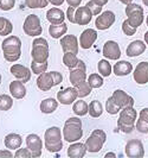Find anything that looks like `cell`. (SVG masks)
Instances as JSON below:
<instances>
[{
    "instance_id": "obj_34",
    "label": "cell",
    "mask_w": 148,
    "mask_h": 158,
    "mask_svg": "<svg viewBox=\"0 0 148 158\" xmlns=\"http://www.w3.org/2000/svg\"><path fill=\"white\" fill-rule=\"evenodd\" d=\"M97 69H98V73L101 74L103 77H108V76H110V74L113 73V67L110 65V63L107 60H101V61H98V63H97Z\"/></svg>"
},
{
    "instance_id": "obj_41",
    "label": "cell",
    "mask_w": 148,
    "mask_h": 158,
    "mask_svg": "<svg viewBox=\"0 0 148 158\" xmlns=\"http://www.w3.org/2000/svg\"><path fill=\"white\" fill-rule=\"evenodd\" d=\"M122 31L127 36H134L136 33V27H134L132 24L129 23V20L126 19L125 22L122 23Z\"/></svg>"
},
{
    "instance_id": "obj_2",
    "label": "cell",
    "mask_w": 148,
    "mask_h": 158,
    "mask_svg": "<svg viewBox=\"0 0 148 158\" xmlns=\"http://www.w3.org/2000/svg\"><path fill=\"white\" fill-rule=\"evenodd\" d=\"M83 137V125L79 118H69L63 127V139L68 143H75Z\"/></svg>"
},
{
    "instance_id": "obj_10",
    "label": "cell",
    "mask_w": 148,
    "mask_h": 158,
    "mask_svg": "<svg viewBox=\"0 0 148 158\" xmlns=\"http://www.w3.org/2000/svg\"><path fill=\"white\" fill-rule=\"evenodd\" d=\"M115 19H116V17L113 11H104L97 16L96 20H95V26L97 30H101V31L108 30L114 25Z\"/></svg>"
},
{
    "instance_id": "obj_46",
    "label": "cell",
    "mask_w": 148,
    "mask_h": 158,
    "mask_svg": "<svg viewBox=\"0 0 148 158\" xmlns=\"http://www.w3.org/2000/svg\"><path fill=\"white\" fill-rule=\"evenodd\" d=\"M75 11H76V7H72V6H69L68 10H66V18H68V20L72 24H76L75 22Z\"/></svg>"
},
{
    "instance_id": "obj_42",
    "label": "cell",
    "mask_w": 148,
    "mask_h": 158,
    "mask_svg": "<svg viewBox=\"0 0 148 158\" xmlns=\"http://www.w3.org/2000/svg\"><path fill=\"white\" fill-rule=\"evenodd\" d=\"M135 128H136L140 133H142V135H148V121L139 118V120H136Z\"/></svg>"
},
{
    "instance_id": "obj_14",
    "label": "cell",
    "mask_w": 148,
    "mask_h": 158,
    "mask_svg": "<svg viewBox=\"0 0 148 158\" xmlns=\"http://www.w3.org/2000/svg\"><path fill=\"white\" fill-rule=\"evenodd\" d=\"M102 55L107 60L118 61L121 57V49L115 40H107L102 49Z\"/></svg>"
},
{
    "instance_id": "obj_24",
    "label": "cell",
    "mask_w": 148,
    "mask_h": 158,
    "mask_svg": "<svg viewBox=\"0 0 148 158\" xmlns=\"http://www.w3.org/2000/svg\"><path fill=\"white\" fill-rule=\"evenodd\" d=\"M86 144L83 143H79V142H75V143H71V145L68 148V156L70 158H82L86 156Z\"/></svg>"
},
{
    "instance_id": "obj_30",
    "label": "cell",
    "mask_w": 148,
    "mask_h": 158,
    "mask_svg": "<svg viewBox=\"0 0 148 158\" xmlns=\"http://www.w3.org/2000/svg\"><path fill=\"white\" fill-rule=\"evenodd\" d=\"M72 111L74 113L78 115V117H84L88 114V111H89V105L83 101L82 99H79L77 101L74 102V106H72Z\"/></svg>"
},
{
    "instance_id": "obj_47",
    "label": "cell",
    "mask_w": 148,
    "mask_h": 158,
    "mask_svg": "<svg viewBox=\"0 0 148 158\" xmlns=\"http://www.w3.org/2000/svg\"><path fill=\"white\" fill-rule=\"evenodd\" d=\"M1 157H4V158H6V157H14V155L10 151V149L8 150H0V158Z\"/></svg>"
},
{
    "instance_id": "obj_56",
    "label": "cell",
    "mask_w": 148,
    "mask_h": 158,
    "mask_svg": "<svg viewBox=\"0 0 148 158\" xmlns=\"http://www.w3.org/2000/svg\"><path fill=\"white\" fill-rule=\"evenodd\" d=\"M146 24H147V26H148V16H147V18H146Z\"/></svg>"
},
{
    "instance_id": "obj_33",
    "label": "cell",
    "mask_w": 148,
    "mask_h": 158,
    "mask_svg": "<svg viewBox=\"0 0 148 158\" xmlns=\"http://www.w3.org/2000/svg\"><path fill=\"white\" fill-rule=\"evenodd\" d=\"M13 31V25L7 18L0 17V36H8Z\"/></svg>"
},
{
    "instance_id": "obj_1",
    "label": "cell",
    "mask_w": 148,
    "mask_h": 158,
    "mask_svg": "<svg viewBox=\"0 0 148 158\" xmlns=\"http://www.w3.org/2000/svg\"><path fill=\"white\" fill-rule=\"evenodd\" d=\"M1 49L7 62H17L22 56V40L17 36H7L1 43Z\"/></svg>"
},
{
    "instance_id": "obj_27",
    "label": "cell",
    "mask_w": 148,
    "mask_h": 158,
    "mask_svg": "<svg viewBox=\"0 0 148 158\" xmlns=\"http://www.w3.org/2000/svg\"><path fill=\"white\" fill-rule=\"evenodd\" d=\"M113 73L116 76H127L133 73V64L128 61H117V63L113 67Z\"/></svg>"
},
{
    "instance_id": "obj_6",
    "label": "cell",
    "mask_w": 148,
    "mask_h": 158,
    "mask_svg": "<svg viewBox=\"0 0 148 158\" xmlns=\"http://www.w3.org/2000/svg\"><path fill=\"white\" fill-rule=\"evenodd\" d=\"M32 61L46 62L49 58V43L43 37H36L32 42L31 50Z\"/></svg>"
},
{
    "instance_id": "obj_11",
    "label": "cell",
    "mask_w": 148,
    "mask_h": 158,
    "mask_svg": "<svg viewBox=\"0 0 148 158\" xmlns=\"http://www.w3.org/2000/svg\"><path fill=\"white\" fill-rule=\"evenodd\" d=\"M26 143V148L31 151L32 157L38 158L42 156L43 153V140L40 139V137L38 135H29L25 139Z\"/></svg>"
},
{
    "instance_id": "obj_19",
    "label": "cell",
    "mask_w": 148,
    "mask_h": 158,
    "mask_svg": "<svg viewBox=\"0 0 148 158\" xmlns=\"http://www.w3.org/2000/svg\"><path fill=\"white\" fill-rule=\"evenodd\" d=\"M10 70H11V74H12L17 80L22 81L24 83H26V82H29V81L31 80L32 70H30L27 67H25L23 64H18V63L13 64Z\"/></svg>"
},
{
    "instance_id": "obj_53",
    "label": "cell",
    "mask_w": 148,
    "mask_h": 158,
    "mask_svg": "<svg viewBox=\"0 0 148 158\" xmlns=\"http://www.w3.org/2000/svg\"><path fill=\"white\" fill-rule=\"evenodd\" d=\"M120 2H122L123 5H128V4H130V2H133V0H118Z\"/></svg>"
},
{
    "instance_id": "obj_4",
    "label": "cell",
    "mask_w": 148,
    "mask_h": 158,
    "mask_svg": "<svg viewBox=\"0 0 148 158\" xmlns=\"http://www.w3.org/2000/svg\"><path fill=\"white\" fill-rule=\"evenodd\" d=\"M138 118V112L134 107H128L120 111V117L117 119V127L123 133H132L135 128Z\"/></svg>"
},
{
    "instance_id": "obj_9",
    "label": "cell",
    "mask_w": 148,
    "mask_h": 158,
    "mask_svg": "<svg viewBox=\"0 0 148 158\" xmlns=\"http://www.w3.org/2000/svg\"><path fill=\"white\" fill-rule=\"evenodd\" d=\"M23 30L25 35H27V36L39 37V35H42V32H43V27H42L39 17L36 15H29L25 18Z\"/></svg>"
},
{
    "instance_id": "obj_57",
    "label": "cell",
    "mask_w": 148,
    "mask_h": 158,
    "mask_svg": "<svg viewBox=\"0 0 148 158\" xmlns=\"http://www.w3.org/2000/svg\"><path fill=\"white\" fill-rule=\"evenodd\" d=\"M0 85H1V74H0Z\"/></svg>"
},
{
    "instance_id": "obj_38",
    "label": "cell",
    "mask_w": 148,
    "mask_h": 158,
    "mask_svg": "<svg viewBox=\"0 0 148 158\" xmlns=\"http://www.w3.org/2000/svg\"><path fill=\"white\" fill-rule=\"evenodd\" d=\"M47 67H49L47 61L46 62H36V61H32L31 70L36 75H40V74H43V73H45L47 70Z\"/></svg>"
},
{
    "instance_id": "obj_36",
    "label": "cell",
    "mask_w": 148,
    "mask_h": 158,
    "mask_svg": "<svg viewBox=\"0 0 148 158\" xmlns=\"http://www.w3.org/2000/svg\"><path fill=\"white\" fill-rule=\"evenodd\" d=\"M88 83L90 85V87L93 88H101L103 86V83H104V81H103V76H102L101 74H91V75H89L88 76Z\"/></svg>"
},
{
    "instance_id": "obj_31",
    "label": "cell",
    "mask_w": 148,
    "mask_h": 158,
    "mask_svg": "<svg viewBox=\"0 0 148 158\" xmlns=\"http://www.w3.org/2000/svg\"><path fill=\"white\" fill-rule=\"evenodd\" d=\"M103 113V106L98 100H93L89 103V111L88 114H90L91 118H100Z\"/></svg>"
},
{
    "instance_id": "obj_12",
    "label": "cell",
    "mask_w": 148,
    "mask_h": 158,
    "mask_svg": "<svg viewBox=\"0 0 148 158\" xmlns=\"http://www.w3.org/2000/svg\"><path fill=\"white\" fill-rule=\"evenodd\" d=\"M126 156L130 158H142L145 156L143 144L139 139H130L126 144Z\"/></svg>"
},
{
    "instance_id": "obj_7",
    "label": "cell",
    "mask_w": 148,
    "mask_h": 158,
    "mask_svg": "<svg viewBox=\"0 0 148 158\" xmlns=\"http://www.w3.org/2000/svg\"><path fill=\"white\" fill-rule=\"evenodd\" d=\"M107 140V135L104 131L102 130H94L93 133L88 137V139L86 140V150L91 153H96L100 152L101 149L103 148L104 143Z\"/></svg>"
},
{
    "instance_id": "obj_45",
    "label": "cell",
    "mask_w": 148,
    "mask_h": 158,
    "mask_svg": "<svg viewBox=\"0 0 148 158\" xmlns=\"http://www.w3.org/2000/svg\"><path fill=\"white\" fill-rule=\"evenodd\" d=\"M14 157L17 158H31L32 157V153L31 151L29 150L27 148L26 149H18L16 151V153H14Z\"/></svg>"
},
{
    "instance_id": "obj_25",
    "label": "cell",
    "mask_w": 148,
    "mask_h": 158,
    "mask_svg": "<svg viewBox=\"0 0 148 158\" xmlns=\"http://www.w3.org/2000/svg\"><path fill=\"white\" fill-rule=\"evenodd\" d=\"M65 18H66V15L58 7L50 8L46 12V19L51 24H62L64 23Z\"/></svg>"
},
{
    "instance_id": "obj_43",
    "label": "cell",
    "mask_w": 148,
    "mask_h": 158,
    "mask_svg": "<svg viewBox=\"0 0 148 158\" xmlns=\"http://www.w3.org/2000/svg\"><path fill=\"white\" fill-rule=\"evenodd\" d=\"M86 6H88V8H89L90 11H91L93 16H98V15L102 12V6L97 5V4H96L94 0L88 1V2H86Z\"/></svg>"
},
{
    "instance_id": "obj_26",
    "label": "cell",
    "mask_w": 148,
    "mask_h": 158,
    "mask_svg": "<svg viewBox=\"0 0 148 158\" xmlns=\"http://www.w3.org/2000/svg\"><path fill=\"white\" fill-rule=\"evenodd\" d=\"M4 144H5L6 149L18 150L22 146V144H23V138H22V135H18V133H10V135L5 137Z\"/></svg>"
},
{
    "instance_id": "obj_28",
    "label": "cell",
    "mask_w": 148,
    "mask_h": 158,
    "mask_svg": "<svg viewBox=\"0 0 148 158\" xmlns=\"http://www.w3.org/2000/svg\"><path fill=\"white\" fill-rule=\"evenodd\" d=\"M58 107V100H56L54 98H47L44 99L42 102H40V112L44 113V114H51L57 110Z\"/></svg>"
},
{
    "instance_id": "obj_52",
    "label": "cell",
    "mask_w": 148,
    "mask_h": 158,
    "mask_svg": "<svg viewBox=\"0 0 148 158\" xmlns=\"http://www.w3.org/2000/svg\"><path fill=\"white\" fill-rule=\"evenodd\" d=\"M104 157H106V158H107V157H113V158H115V157H116V155H115L114 152H108V153H106V155H104Z\"/></svg>"
},
{
    "instance_id": "obj_49",
    "label": "cell",
    "mask_w": 148,
    "mask_h": 158,
    "mask_svg": "<svg viewBox=\"0 0 148 158\" xmlns=\"http://www.w3.org/2000/svg\"><path fill=\"white\" fill-rule=\"evenodd\" d=\"M139 118L148 121V108H142L141 110L140 113H139Z\"/></svg>"
},
{
    "instance_id": "obj_21",
    "label": "cell",
    "mask_w": 148,
    "mask_h": 158,
    "mask_svg": "<svg viewBox=\"0 0 148 158\" xmlns=\"http://www.w3.org/2000/svg\"><path fill=\"white\" fill-rule=\"evenodd\" d=\"M93 13L88 6H78L75 11V22L77 25H88L91 22Z\"/></svg>"
},
{
    "instance_id": "obj_20",
    "label": "cell",
    "mask_w": 148,
    "mask_h": 158,
    "mask_svg": "<svg viewBox=\"0 0 148 158\" xmlns=\"http://www.w3.org/2000/svg\"><path fill=\"white\" fill-rule=\"evenodd\" d=\"M97 40V32L94 29H86L79 36V47L84 50H88L94 45Z\"/></svg>"
},
{
    "instance_id": "obj_5",
    "label": "cell",
    "mask_w": 148,
    "mask_h": 158,
    "mask_svg": "<svg viewBox=\"0 0 148 158\" xmlns=\"http://www.w3.org/2000/svg\"><path fill=\"white\" fill-rule=\"evenodd\" d=\"M63 81V75L59 71H50L43 73L38 75L37 79V87L43 92H49L52 87L61 85Z\"/></svg>"
},
{
    "instance_id": "obj_39",
    "label": "cell",
    "mask_w": 148,
    "mask_h": 158,
    "mask_svg": "<svg viewBox=\"0 0 148 158\" xmlns=\"http://www.w3.org/2000/svg\"><path fill=\"white\" fill-rule=\"evenodd\" d=\"M25 5L29 8H44L49 5V0H25Z\"/></svg>"
},
{
    "instance_id": "obj_40",
    "label": "cell",
    "mask_w": 148,
    "mask_h": 158,
    "mask_svg": "<svg viewBox=\"0 0 148 158\" xmlns=\"http://www.w3.org/2000/svg\"><path fill=\"white\" fill-rule=\"evenodd\" d=\"M106 111L108 112L110 115H115V114L120 113V111H121V108L114 102V100H113L111 96H110L109 99L107 100V102H106Z\"/></svg>"
},
{
    "instance_id": "obj_16",
    "label": "cell",
    "mask_w": 148,
    "mask_h": 158,
    "mask_svg": "<svg viewBox=\"0 0 148 158\" xmlns=\"http://www.w3.org/2000/svg\"><path fill=\"white\" fill-rule=\"evenodd\" d=\"M78 93L76 87H68L65 89H62L57 93V100L58 102H61L62 105H72L77 100Z\"/></svg>"
},
{
    "instance_id": "obj_8",
    "label": "cell",
    "mask_w": 148,
    "mask_h": 158,
    "mask_svg": "<svg viewBox=\"0 0 148 158\" xmlns=\"http://www.w3.org/2000/svg\"><path fill=\"white\" fill-rule=\"evenodd\" d=\"M126 16L128 17L127 19L129 20V23L132 24L134 27H139L142 25L143 23V19H145V16H143V7L140 6L139 4H128L126 5Z\"/></svg>"
},
{
    "instance_id": "obj_44",
    "label": "cell",
    "mask_w": 148,
    "mask_h": 158,
    "mask_svg": "<svg viewBox=\"0 0 148 158\" xmlns=\"http://www.w3.org/2000/svg\"><path fill=\"white\" fill-rule=\"evenodd\" d=\"M16 6V0H0V10L11 11Z\"/></svg>"
},
{
    "instance_id": "obj_55",
    "label": "cell",
    "mask_w": 148,
    "mask_h": 158,
    "mask_svg": "<svg viewBox=\"0 0 148 158\" xmlns=\"http://www.w3.org/2000/svg\"><path fill=\"white\" fill-rule=\"evenodd\" d=\"M142 4H143L145 6H148V0H142Z\"/></svg>"
},
{
    "instance_id": "obj_32",
    "label": "cell",
    "mask_w": 148,
    "mask_h": 158,
    "mask_svg": "<svg viewBox=\"0 0 148 158\" xmlns=\"http://www.w3.org/2000/svg\"><path fill=\"white\" fill-rule=\"evenodd\" d=\"M78 62H79V58L77 57L76 54H72V52H64L63 55V63L65 67H68L69 69H74L77 67Z\"/></svg>"
},
{
    "instance_id": "obj_15",
    "label": "cell",
    "mask_w": 148,
    "mask_h": 158,
    "mask_svg": "<svg viewBox=\"0 0 148 158\" xmlns=\"http://www.w3.org/2000/svg\"><path fill=\"white\" fill-rule=\"evenodd\" d=\"M111 98H113L114 102L116 103L121 110L128 108V107H134V99H133V96L127 94L125 90H122V89H116L113 93Z\"/></svg>"
},
{
    "instance_id": "obj_29",
    "label": "cell",
    "mask_w": 148,
    "mask_h": 158,
    "mask_svg": "<svg viewBox=\"0 0 148 158\" xmlns=\"http://www.w3.org/2000/svg\"><path fill=\"white\" fill-rule=\"evenodd\" d=\"M68 31V25L65 23L62 24H51L50 27H49V35L55 38V40H58V38H62L63 36Z\"/></svg>"
},
{
    "instance_id": "obj_48",
    "label": "cell",
    "mask_w": 148,
    "mask_h": 158,
    "mask_svg": "<svg viewBox=\"0 0 148 158\" xmlns=\"http://www.w3.org/2000/svg\"><path fill=\"white\" fill-rule=\"evenodd\" d=\"M65 1L68 2L69 6H72V7H78L82 4V0H65Z\"/></svg>"
},
{
    "instance_id": "obj_22",
    "label": "cell",
    "mask_w": 148,
    "mask_h": 158,
    "mask_svg": "<svg viewBox=\"0 0 148 158\" xmlns=\"http://www.w3.org/2000/svg\"><path fill=\"white\" fill-rule=\"evenodd\" d=\"M146 47H147V44L143 40H133L132 43L127 47L126 54L128 57H138V56L142 55L146 51Z\"/></svg>"
},
{
    "instance_id": "obj_13",
    "label": "cell",
    "mask_w": 148,
    "mask_h": 158,
    "mask_svg": "<svg viewBox=\"0 0 148 158\" xmlns=\"http://www.w3.org/2000/svg\"><path fill=\"white\" fill-rule=\"evenodd\" d=\"M86 79H88V77H86V63H84L82 60H79L77 67H76V68H74V69H70L69 80H70L71 85L75 87V86H77L78 83H81V82L86 81Z\"/></svg>"
},
{
    "instance_id": "obj_50",
    "label": "cell",
    "mask_w": 148,
    "mask_h": 158,
    "mask_svg": "<svg viewBox=\"0 0 148 158\" xmlns=\"http://www.w3.org/2000/svg\"><path fill=\"white\" fill-rule=\"evenodd\" d=\"M64 1H65V0H49V2L52 4L54 6H61V5H63Z\"/></svg>"
},
{
    "instance_id": "obj_35",
    "label": "cell",
    "mask_w": 148,
    "mask_h": 158,
    "mask_svg": "<svg viewBox=\"0 0 148 158\" xmlns=\"http://www.w3.org/2000/svg\"><path fill=\"white\" fill-rule=\"evenodd\" d=\"M76 89H77V93H78V98L79 99H83V98H86L88 95L91 93V89L93 88L90 87V85L88 83V81H83L81 83H78L77 86H75Z\"/></svg>"
},
{
    "instance_id": "obj_51",
    "label": "cell",
    "mask_w": 148,
    "mask_h": 158,
    "mask_svg": "<svg viewBox=\"0 0 148 158\" xmlns=\"http://www.w3.org/2000/svg\"><path fill=\"white\" fill-rule=\"evenodd\" d=\"M94 1H95V2L97 4V5L102 6V7H103V6H104V5H106V4L108 2V0H94Z\"/></svg>"
},
{
    "instance_id": "obj_23",
    "label": "cell",
    "mask_w": 148,
    "mask_h": 158,
    "mask_svg": "<svg viewBox=\"0 0 148 158\" xmlns=\"http://www.w3.org/2000/svg\"><path fill=\"white\" fill-rule=\"evenodd\" d=\"M10 93L12 95V98L14 99H24L26 96V88H25V83L16 80V81H12L10 83Z\"/></svg>"
},
{
    "instance_id": "obj_17",
    "label": "cell",
    "mask_w": 148,
    "mask_h": 158,
    "mask_svg": "<svg viewBox=\"0 0 148 158\" xmlns=\"http://www.w3.org/2000/svg\"><path fill=\"white\" fill-rule=\"evenodd\" d=\"M61 47L63 52H72L77 55L79 42L75 35H65L61 38Z\"/></svg>"
},
{
    "instance_id": "obj_54",
    "label": "cell",
    "mask_w": 148,
    "mask_h": 158,
    "mask_svg": "<svg viewBox=\"0 0 148 158\" xmlns=\"http://www.w3.org/2000/svg\"><path fill=\"white\" fill-rule=\"evenodd\" d=\"M145 43H146V44L148 45V31L145 33Z\"/></svg>"
},
{
    "instance_id": "obj_18",
    "label": "cell",
    "mask_w": 148,
    "mask_h": 158,
    "mask_svg": "<svg viewBox=\"0 0 148 158\" xmlns=\"http://www.w3.org/2000/svg\"><path fill=\"white\" fill-rule=\"evenodd\" d=\"M133 77L138 85L142 86L148 83V62L143 61L138 64L133 71Z\"/></svg>"
},
{
    "instance_id": "obj_3",
    "label": "cell",
    "mask_w": 148,
    "mask_h": 158,
    "mask_svg": "<svg viewBox=\"0 0 148 158\" xmlns=\"http://www.w3.org/2000/svg\"><path fill=\"white\" fill-rule=\"evenodd\" d=\"M44 146L49 152L57 153L63 149L62 130L57 126L49 127L44 135Z\"/></svg>"
},
{
    "instance_id": "obj_37",
    "label": "cell",
    "mask_w": 148,
    "mask_h": 158,
    "mask_svg": "<svg viewBox=\"0 0 148 158\" xmlns=\"http://www.w3.org/2000/svg\"><path fill=\"white\" fill-rule=\"evenodd\" d=\"M13 106V99L12 96L7 94L0 95V111H10Z\"/></svg>"
}]
</instances>
